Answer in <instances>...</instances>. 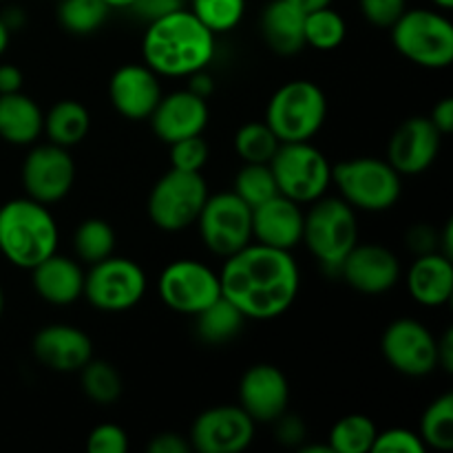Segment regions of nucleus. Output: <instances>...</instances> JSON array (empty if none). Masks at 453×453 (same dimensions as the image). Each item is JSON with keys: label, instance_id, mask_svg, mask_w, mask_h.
<instances>
[{"label": "nucleus", "instance_id": "nucleus-1", "mask_svg": "<svg viewBox=\"0 0 453 453\" xmlns=\"http://www.w3.org/2000/svg\"><path fill=\"white\" fill-rule=\"evenodd\" d=\"M299 265L290 250L248 243L226 257L219 273L221 296L246 319L270 321L281 317L299 295Z\"/></svg>", "mask_w": 453, "mask_h": 453}, {"label": "nucleus", "instance_id": "nucleus-2", "mask_svg": "<svg viewBox=\"0 0 453 453\" xmlns=\"http://www.w3.org/2000/svg\"><path fill=\"white\" fill-rule=\"evenodd\" d=\"M144 65L157 75L190 78L215 56V34L184 7L149 22L142 40Z\"/></svg>", "mask_w": 453, "mask_h": 453}, {"label": "nucleus", "instance_id": "nucleus-3", "mask_svg": "<svg viewBox=\"0 0 453 453\" xmlns=\"http://www.w3.org/2000/svg\"><path fill=\"white\" fill-rule=\"evenodd\" d=\"M58 248V226L47 206L31 197L0 206V252L16 268L31 270Z\"/></svg>", "mask_w": 453, "mask_h": 453}, {"label": "nucleus", "instance_id": "nucleus-4", "mask_svg": "<svg viewBox=\"0 0 453 453\" xmlns=\"http://www.w3.org/2000/svg\"><path fill=\"white\" fill-rule=\"evenodd\" d=\"M312 203L308 215H303L301 242H305L326 273H339L343 259L358 242L354 208L341 197H319Z\"/></svg>", "mask_w": 453, "mask_h": 453}, {"label": "nucleus", "instance_id": "nucleus-5", "mask_svg": "<svg viewBox=\"0 0 453 453\" xmlns=\"http://www.w3.org/2000/svg\"><path fill=\"white\" fill-rule=\"evenodd\" d=\"M327 115L321 87L310 80H292L279 87L265 109V124L279 142H310Z\"/></svg>", "mask_w": 453, "mask_h": 453}, {"label": "nucleus", "instance_id": "nucleus-6", "mask_svg": "<svg viewBox=\"0 0 453 453\" xmlns=\"http://www.w3.org/2000/svg\"><path fill=\"white\" fill-rule=\"evenodd\" d=\"M389 29L396 51L414 65L425 69H447L453 62V25L442 13L405 9Z\"/></svg>", "mask_w": 453, "mask_h": 453}, {"label": "nucleus", "instance_id": "nucleus-7", "mask_svg": "<svg viewBox=\"0 0 453 453\" xmlns=\"http://www.w3.org/2000/svg\"><path fill=\"white\" fill-rule=\"evenodd\" d=\"M332 181L341 199L367 212L389 211L401 199V175L392 164L376 157H357L332 166Z\"/></svg>", "mask_w": 453, "mask_h": 453}, {"label": "nucleus", "instance_id": "nucleus-8", "mask_svg": "<svg viewBox=\"0 0 453 453\" xmlns=\"http://www.w3.org/2000/svg\"><path fill=\"white\" fill-rule=\"evenodd\" d=\"M268 166L279 193L296 203L317 202L332 181L330 162L310 142H281Z\"/></svg>", "mask_w": 453, "mask_h": 453}, {"label": "nucleus", "instance_id": "nucleus-9", "mask_svg": "<svg viewBox=\"0 0 453 453\" xmlns=\"http://www.w3.org/2000/svg\"><path fill=\"white\" fill-rule=\"evenodd\" d=\"M206 199L208 186L202 173L171 168L150 190L149 217L159 230L180 233L197 221Z\"/></svg>", "mask_w": 453, "mask_h": 453}, {"label": "nucleus", "instance_id": "nucleus-10", "mask_svg": "<svg viewBox=\"0 0 453 453\" xmlns=\"http://www.w3.org/2000/svg\"><path fill=\"white\" fill-rule=\"evenodd\" d=\"M82 295L102 312H124L146 295V274L135 261L111 255L84 274Z\"/></svg>", "mask_w": 453, "mask_h": 453}, {"label": "nucleus", "instance_id": "nucleus-11", "mask_svg": "<svg viewBox=\"0 0 453 453\" xmlns=\"http://www.w3.org/2000/svg\"><path fill=\"white\" fill-rule=\"evenodd\" d=\"M195 224L203 246L224 259L252 242V208L234 193L208 195Z\"/></svg>", "mask_w": 453, "mask_h": 453}, {"label": "nucleus", "instance_id": "nucleus-12", "mask_svg": "<svg viewBox=\"0 0 453 453\" xmlns=\"http://www.w3.org/2000/svg\"><path fill=\"white\" fill-rule=\"evenodd\" d=\"M159 299L180 314H199L221 296L219 274L195 259L173 261L157 281Z\"/></svg>", "mask_w": 453, "mask_h": 453}, {"label": "nucleus", "instance_id": "nucleus-13", "mask_svg": "<svg viewBox=\"0 0 453 453\" xmlns=\"http://www.w3.org/2000/svg\"><path fill=\"white\" fill-rule=\"evenodd\" d=\"M380 349L385 361L405 376H427L438 367V339L414 319L389 323Z\"/></svg>", "mask_w": 453, "mask_h": 453}, {"label": "nucleus", "instance_id": "nucleus-14", "mask_svg": "<svg viewBox=\"0 0 453 453\" xmlns=\"http://www.w3.org/2000/svg\"><path fill=\"white\" fill-rule=\"evenodd\" d=\"M255 420L242 407H212L195 418L190 447L199 453H237L255 438Z\"/></svg>", "mask_w": 453, "mask_h": 453}, {"label": "nucleus", "instance_id": "nucleus-15", "mask_svg": "<svg viewBox=\"0 0 453 453\" xmlns=\"http://www.w3.org/2000/svg\"><path fill=\"white\" fill-rule=\"evenodd\" d=\"M75 180V164L66 149L58 144L35 146L22 164V186L27 197L40 203L60 202L69 195Z\"/></svg>", "mask_w": 453, "mask_h": 453}, {"label": "nucleus", "instance_id": "nucleus-16", "mask_svg": "<svg viewBox=\"0 0 453 453\" xmlns=\"http://www.w3.org/2000/svg\"><path fill=\"white\" fill-rule=\"evenodd\" d=\"M290 401V385L281 370L259 363L246 370L239 383V407L255 423H274L286 414Z\"/></svg>", "mask_w": 453, "mask_h": 453}, {"label": "nucleus", "instance_id": "nucleus-17", "mask_svg": "<svg viewBox=\"0 0 453 453\" xmlns=\"http://www.w3.org/2000/svg\"><path fill=\"white\" fill-rule=\"evenodd\" d=\"M441 131L429 118H410L394 131L388 146V162L398 175H420L441 150Z\"/></svg>", "mask_w": 453, "mask_h": 453}, {"label": "nucleus", "instance_id": "nucleus-18", "mask_svg": "<svg viewBox=\"0 0 453 453\" xmlns=\"http://www.w3.org/2000/svg\"><path fill=\"white\" fill-rule=\"evenodd\" d=\"M339 273L345 281L363 295H383L401 279V264L389 248L365 243L354 246L341 264Z\"/></svg>", "mask_w": 453, "mask_h": 453}, {"label": "nucleus", "instance_id": "nucleus-19", "mask_svg": "<svg viewBox=\"0 0 453 453\" xmlns=\"http://www.w3.org/2000/svg\"><path fill=\"white\" fill-rule=\"evenodd\" d=\"M208 118H211V111H208L206 100L184 88V91L159 97L149 119L153 124L155 135L166 144H173L184 137L202 135L203 128L208 127Z\"/></svg>", "mask_w": 453, "mask_h": 453}, {"label": "nucleus", "instance_id": "nucleus-20", "mask_svg": "<svg viewBox=\"0 0 453 453\" xmlns=\"http://www.w3.org/2000/svg\"><path fill=\"white\" fill-rule=\"evenodd\" d=\"M109 97L127 119H149L162 97L159 80L146 65H124L111 75Z\"/></svg>", "mask_w": 453, "mask_h": 453}, {"label": "nucleus", "instance_id": "nucleus-21", "mask_svg": "<svg viewBox=\"0 0 453 453\" xmlns=\"http://www.w3.org/2000/svg\"><path fill=\"white\" fill-rule=\"evenodd\" d=\"M252 239L264 246L292 250L303 239V212L281 193L252 208Z\"/></svg>", "mask_w": 453, "mask_h": 453}, {"label": "nucleus", "instance_id": "nucleus-22", "mask_svg": "<svg viewBox=\"0 0 453 453\" xmlns=\"http://www.w3.org/2000/svg\"><path fill=\"white\" fill-rule=\"evenodd\" d=\"M34 357L53 372H80L93 358V345L78 327L56 323L35 334Z\"/></svg>", "mask_w": 453, "mask_h": 453}, {"label": "nucleus", "instance_id": "nucleus-23", "mask_svg": "<svg viewBox=\"0 0 453 453\" xmlns=\"http://www.w3.org/2000/svg\"><path fill=\"white\" fill-rule=\"evenodd\" d=\"M407 290L411 299L427 308H441L451 299L453 264L442 252L418 255L407 274Z\"/></svg>", "mask_w": 453, "mask_h": 453}, {"label": "nucleus", "instance_id": "nucleus-24", "mask_svg": "<svg viewBox=\"0 0 453 453\" xmlns=\"http://www.w3.org/2000/svg\"><path fill=\"white\" fill-rule=\"evenodd\" d=\"M34 288L47 303L69 305L82 296L84 273L78 261L53 252L44 261L31 268Z\"/></svg>", "mask_w": 453, "mask_h": 453}, {"label": "nucleus", "instance_id": "nucleus-25", "mask_svg": "<svg viewBox=\"0 0 453 453\" xmlns=\"http://www.w3.org/2000/svg\"><path fill=\"white\" fill-rule=\"evenodd\" d=\"M305 12L290 0H273L261 13V35L279 56H295L305 47Z\"/></svg>", "mask_w": 453, "mask_h": 453}, {"label": "nucleus", "instance_id": "nucleus-26", "mask_svg": "<svg viewBox=\"0 0 453 453\" xmlns=\"http://www.w3.org/2000/svg\"><path fill=\"white\" fill-rule=\"evenodd\" d=\"M44 131V115L29 96L3 93L0 96V137L9 144H34Z\"/></svg>", "mask_w": 453, "mask_h": 453}, {"label": "nucleus", "instance_id": "nucleus-27", "mask_svg": "<svg viewBox=\"0 0 453 453\" xmlns=\"http://www.w3.org/2000/svg\"><path fill=\"white\" fill-rule=\"evenodd\" d=\"M88 127H91V118H88L87 106L75 100L56 102L44 115V131L49 140L62 149L80 144L87 137Z\"/></svg>", "mask_w": 453, "mask_h": 453}, {"label": "nucleus", "instance_id": "nucleus-28", "mask_svg": "<svg viewBox=\"0 0 453 453\" xmlns=\"http://www.w3.org/2000/svg\"><path fill=\"white\" fill-rule=\"evenodd\" d=\"M197 317V334L203 343H228L230 339L242 332L243 323H246V317L230 303L226 296H219V299L212 301L211 305L202 310Z\"/></svg>", "mask_w": 453, "mask_h": 453}, {"label": "nucleus", "instance_id": "nucleus-29", "mask_svg": "<svg viewBox=\"0 0 453 453\" xmlns=\"http://www.w3.org/2000/svg\"><path fill=\"white\" fill-rule=\"evenodd\" d=\"M376 425L363 414H349L336 420L327 445L332 453H365L372 451L376 438Z\"/></svg>", "mask_w": 453, "mask_h": 453}, {"label": "nucleus", "instance_id": "nucleus-30", "mask_svg": "<svg viewBox=\"0 0 453 453\" xmlns=\"http://www.w3.org/2000/svg\"><path fill=\"white\" fill-rule=\"evenodd\" d=\"M73 248L78 259H82L84 264H97L113 255L115 230L111 228L109 221L97 219V217L84 219L73 234Z\"/></svg>", "mask_w": 453, "mask_h": 453}, {"label": "nucleus", "instance_id": "nucleus-31", "mask_svg": "<svg viewBox=\"0 0 453 453\" xmlns=\"http://www.w3.org/2000/svg\"><path fill=\"white\" fill-rule=\"evenodd\" d=\"M58 22L75 35H88L100 29L109 18L104 0H58Z\"/></svg>", "mask_w": 453, "mask_h": 453}, {"label": "nucleus", "instance_id": "nucleus-32", "mask_svg": "<svg viewBox=\"0 0 453 453\" xmlns=\"http://www.w3.org/2000/svg\"><path fill=\"white\" fill-rule=\"evenodd\" d=\"M345 34H348V27H345L343 16L336 13L330 4L305 13L303 35L305 44L310 47L319 49V51H332L343 44Z\"/></svg>", "mask_w": 453, "mask_h": 453}, {"label": "nucleus", "instance_id": "nucleus-33", "mask_svg": "<svg viewBox=\"0 0 453 453\" xmlns=\"http://www.w3.org/2000/svg\"><path fill=\"white\" fill-rule=\"evenodd\" d=\"M418 436L425 447L438 451L453 449V394H442L425 410Z\"/></svg>", "mask_w": 453, "mask_h": 453}, {"label": "nucleus", "instance_id": "nucleus-34", "mask_svg": "<svg viewBox=\"0 0 453 453\" xmlns=\"http://www.w3.org/2000/svg\"><path fill=\"white\" fill-rule=\"evenodd\" d=\"M277 135L265 122H248L234 135V153L246 164H270L277 153Z\"/></svg>", "mask_w": 453, "mask_h": 453}, {"label": "nucleus", "instance_id": "nucleus-35", "mask_svg": "<svg viewBox=\"0 0 453 453\" xmlns=\"http://www.w3.org/2000/svg\"><path fill=\"white\" fill-rule=\"evenodd\" d=\"M82 389L97 405H113L122 396V376L111 363L88 361L82 367Z\"/></svg>", "mask_w": 453, "mask_h": 453}, {"label": "nucleus", "instance_id": "nucleus-36", "mask_svg": "<svg viewBox=\"0 0 453 453\" xmlns=\"http://www.w3.org/2000/svg\"><path fill=\"white\" fill-rule=\"evenodd\" d=\"M233 193L248 206L255 208L279 195V188L268 164H246L234 177Z\"/></svg>", "mask_w": 453, "mask_h": 453}, {"label": "nucleus", "instance_id": "nucleus-37", "mask_svg": "<svg viewBox=\"0 0 453 453\" xmlns=\"http://www.w3.org/2000/svg\"><path fill=\"white\" fill-rule=\"evenodd\" d=\"M190 12L212 34L233 31L246 13V0H190Z\"/></svg>", "mask_w": 453, "mask_h": 453}, {"label": "nucleus", "instance_id": "nucleus-38", "mask_svg": "<svg viewBox=\"0 0 453 453\" xmlns=\"http://www.w3.org/2000/svg\"><path fill=\"white\" fill-rule=\"evenodd\" d=\"M208 155H211V149L202 135L184 137V140L171 144V166L177 171L202 173L208 162Z\"/></svg>", "mask_w": 453, "mask_h": 453}, {"label": "nucleus", "instance_id": "nucleus-39", "mask_svg": "<svg viewBox=\"0 0 453 453\" xmlns=\"http://www.w3.org/2000/svg\"><path fill=\"white\" fill-rule=\"evenodd\" d=\"M425 449L427 447L420 441L418 434L403 427L379 432L374 438V445H372L374 453H425Z\"/></svg>", "mask_w": 453, "mask_h": 453}, {"label": "nucleus", "instance_id": "nucleus-40", "mask_svg": "<svg viewBox=\"0 0 453 453\" xmlns=\"http://www.w3.org/2000/svg\"><path fill=\"white\" fill-rule=\"evenodd\" d=\"M363 18L379 29H389L405 13L407 0H358Z\"/></svg>", "mask_w": 453, "mask_h": 453}, {"label": "nucleus", "instance_id": "nucleus-41", "mask_svg": "<svg viewBox=\"0 0 453 453\" xmlns=\"http://www.w3.org/2000/svg\"><path fill=\"white\" fill-rule=\"evenodd\" d=\"M88 453H127L128 436L118 425H97L87 441Z\"/></svg>", "mask_w": 453, "mask_h": 453}, {"label": "nucleus", "instance_id": "nucleus-42", "mask_svg": "<svg viewBox=\"0 0 453 453\" xmlns=\"http://www.w3.org/2000/svg\"><path fill=\"white\" fill-rule=\"evenodd\" d=\"M180 7H184L181 0H135L128 9L135 12V16H140L142 20L153 22L157 20V18L168 16V13L175 12V9Z\"/></svg>", "mask_w": 453, "mask_h": 453}, {"label": "nucleus", "instance_id": "nucleus-43", "mask_svg": "<svg viewBox=\"0 0 453 453\" xmlns=\"http://www.w3.org/2000/svg\"><path fill=\"white\" fill-rule=\"evenodd\" d=\"M277 438L288 447H299L305 438V427L299 416H279L277 420Z\"/></svg>", "mask_w": 453, "mask_h": 453}, {"label": "nucleus", "instance_id": "nucleus-44", "mask_svg": "<svg viewBox=\"0 0 453 453\" xmlns=\"http://www.w3.org/2000/svg\"><path fill=\"white\" fill-rule=\"evenodd\" d=\"M407 246L416 255H427V252H438V234L427 226H414L407 234Z\"/></svg>", "mask_w": 453, "mask_h": 453}, {"label": "nucleus", "instance_id": "nucleus-45", "mask_svg": "<svg viewBox=\"0 0 453 453\" xmlns=\"http://www.w3.org/2000/svg\"><path fill=\"white\" fill-rule=\"evenodd\" d=\"M146 449L149 453H186L190 449V442L180 434H157Z\"/></svg>", "mask_w": 453, "mask_h": 453}, {"label": "nucleus", "instance_id": "nucleus-46", "mask_svg": "<svg viewBox=\"0 0 453 453\" xmlns=\"http://www.w3.org/2000/svg\"><path fill=\"white\" fill-rule=\"evenodd\" d=\"M432 124L441 131V135H449L453 131V100L445 97V100L438 102L432 111Z\"/></svg>", "mask_w": 453, "mask_h": 453}, {"label": "nucleus", "instance_id": "nucleus-47", "mask_svg": "<svg viewBox=\"0 0 453 453\" xmlns=\"http://www.w3.org/2000/svg\"><path fill=\"white\" fill-rule=\"evenodd\" d=\"M22 88V71L16 65H0V96Z\"/></svg>", "mask_w": 453, "mask_h": 453}, {"label": "nucleus", "instance_id": "nucleus-48", "mask_svg": "<svg viewBox=\"0 0 453 453\" xmlns=\"http://www.w3.org/2000/svg\"><path fill=\"white\" fill-rule=\"evenodd\" d=\"M438 367L445 372L453 370V334L451 330L445 332L441 341H438Z\"/></svg>", "mask_w": 453, "mask_h": 453}, {"label": "nucleus", "instance_id": "nucleus-49", "mask_svg": "<svg viewBox=\"0 0 453 453\" xmlns=\"http://www.w3.org/2000/svg\"><path fill=\"white\" fill-rule=\"evenodd\" d=\"M190 78H193V82H190L188 91H193L195 96H199V97H203V100H206V97L212 93V78H211V75H206L203 71H197V73H193Z\"/></svg>", "mask_w": 453, "mask_h": 453}, {"label": "nucleus", "instance_id": "nucleus-50", "mask_svg": "<svg viewBox=\"0 0 453 453\" xmlns=\"http://www.w3.org/2000/svg\"><path fill=\"white\" fill-rule=\"evenodd\" d=\"M295 7H299L301 12H314V9H321V7H327V4L332 3V0H290Z\"/></svg>", "mask_w": 453, "mask_h": 453}, {"label": "nucleus", "instance_id": "nucleus-51", "mask_svg": "<svg viewBox=\"0 0 453 453\" xmlns=\"http://www.w3.org/2000/svg\"><path fill=\"white\" fill-rule=\"evenodd\" d=\"M9 38H12V29H9L7 22H4L3 16H0V56H3V53L7 51Z\"/></svg>", "mask_w": 453, "mask_h": 453}, {"label": "nucleus", "instance_id": "nucleus-52", "mask_svg": "<svg viewBox=\"0 0 453 453\" xmlns=\"http://www.w3.org/2000/svg\"><path fill=\"white\" fill-rule=\"evenodd\" d=\"M301 453H332L330 445H310V447H301Z\"/></svg>", "mask_w": 453, "mask_h": 453}, {"label": "nucleus", "instance_id": "nucleus-53", "mask_svg": "<svg viewBox=\"0 0 453 453\" xmlns=\"http://www.w3.org/2000/svg\"><path fill=\"white\" fill-rule=\"evenodd\" d=\"M109 4V9H128L135 0H104Z\"/></svg>", "mask_w": 453, "mask_h": 453}, {"label": "nucleus", "instance_id": "nucleus-54", "mask_svg": "<svg viewBox=\"0 0 453 453\" xmlns=\"http://www.w3.org/2000/svg\"><path fill=\"white\" fill-rule=\"evenodd\" d=\"M434 4H436V7H441V9H451L453 7V0H432Z\"/></svg>", "mask_w": 453, "mask_h": 453}, {"label": "nucleus", "instance_id": "nucleus-55", "mask_svg": "<svg viewBox=\"0 0 453 453\" xmlns=\"http://www.w3.org/2000/svg\"><path fill=\"white\" fill-rule=\"evenodd\" d=\"M4 310V296H3V288H0V314H3Z\"/></svg>", "mask_w": 453, "mask_h": 453}, {"label": "nucleus", "instance_id": "nucleus-56", "mask_svg": "<svg viewBox=\"0 0 453 453\" xmlns=\"http://www.w3.org/2000/svg\"><path fill=\"white\" fill-rule=\"evenodd\" d=\"M0 3H4V0H0Z\"/></svg>", "mask_w": 453, "mask_h": 453}, {"label": "nucleus", "instance_id": "nucleus-57", "mask_svg": "<svg viewBox=\"0 0 453 453\" xmlns=\"http://www.w3.org/2000/svg\"><path fill=\"white\" fill-rule=\"evenodd\" d=\"M181 3H186V0H181Z\"/></svg>", "mask_w": 453, "mask_h": 453}]
</instances>
